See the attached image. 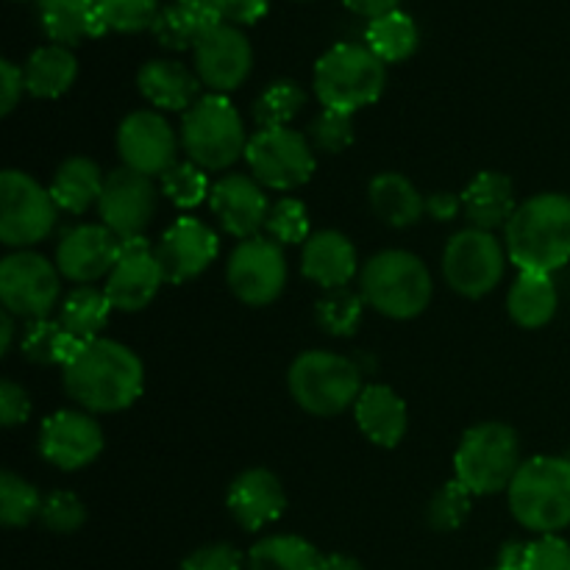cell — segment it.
Instances as JSON below:
<instances>
[{"label": "cell", "instance_id": "obj_55", "mask_svg": "<svg viewBox=\"0 0 570 570\" xmlns=\"http://www.w3.org/2000/svg\"><path fill=\"white\" fill-rule=\"evenodd\" d=\"M11 343H14V315L3 309V315H0V354H9Z\"/></svg>", "mask_w": 570, "mask_h": 570}, {"label": "cell", "instance_id": "obj_42", "mask_svg": "<svg viewBox=\"0 0 570 570\" xmlns=\"http://www.w3.org/2000/svg\"><path fill=\"white\" fill-rule=\"evenodd\" d=\"M471 499L473 495L468 493L456 479L445 482L443 488L432 495V501H429V527H432L434 532H456V529L471 518Z\"/></svg>", "mask_w": 570, "mask_h": 570}, {"label": "cell", "instance_id": "obj_43", "mask_svg": "<svg viewBox=\"0 0 570 570\" xmlns=\"http://www.w3.org/2000/svg\"><path fill=\"white\" fill-rule=\"evenodd\" d=\"M267 237L278 245H304L312 237L309 212L298 198H278L267 215Z\"/></svg>", "mask_w": 570, "mask_h": 570}, {"label": "cell", "instance_id": "obj_26", "mask_svg": "<svg viewBox=\"0 0 570 570\" xmlns=\"http://www.w3.org/2000/svg\"><path fill=\"white\" fill-rule=\"evenodd\" d=\"M515 209V187H512V178L504 176V173H479L462 193V212H465L473 228H484V232L507 228Z\"/></svg>", "mask_w": 570, "mask_h": 570}, {"label": "cell", "instance_id": "obj_46", "mask_svg": "<svg viewBox=\"0 0 570 570\" xmlns=\"http://www.w3.org/2000/svg\"><path fill=\"white\" fill-rule=\"evenodd\" d=\"M245 557L243 551L234 549L232 543H209L200 549L189 551L181 560L178 570H243Z\"/></svg>", "mask_w": 570, "mask_h": 570}, {"label": "cell", "instance_id": "obj_19", "mask_svg": "<svg viewBox=\"0 0 570 570\" xmlns=\"http://www.w3.org/2000/svg\"><path fill=\"white\" fill-rule=\"evenodd\" d=\"M122 250V239L104 223H81L70 232L61 234L56 245V267L61 278H70L76 284H92L98 278L109 276L117 265V256Z\"/></svg>", "mask_w": 570, "mask_h": 570}, {"label": "cell", "instance_id": "obj_10", "mask_svg": "<svg viewBox=\"0 0 570 570\" xmlns=\"http://www.w3.org/2000/svg\"><path fill=\"white\" fill-rule=\"evenodd\" d=\"M507 245L484 228H465L443 250V278L462 298H484L501 284L507 271Z\"/></svg>", "mask_w": 570, "mask_h": 570}, {"label": "cell", "instance_id": "obj_49", "mask_svg": "<svg viewBox=\"0 0 570 570\" xmlns=\"http://www.w3.org/2000/svg\"><path fill=\"white\" fill-rule=\"evenodd\" d=\"M209 3L220 22H228V26H250L271 9V0H209Z\"/></svg>", "mask_w": 570, "mask_h": 570}, {"label": "cell", "instance_id": "obj_27", "mask_svg": "<svg viewBox=\"0 0 570 570\" xmlns=\"http://www.w3.org/2000/svg\"><path fill=\"white\" fill-rule=\"evenodd\" d=\"M215 26H220V17L212 9L209 0H173L159 11L150 31L159 39L161 48L195 50V45Z\"/></svg>", "mask_w": 570, "mask_h": 570}, {"label": "cell", "instance_id": "obj_9", "mask_svg": "<svg viewBox=\"0 0 570 570\" xmlns=\"http://www.w3.org/2000/svg\"><path fill=\"white\" fill-rule=\"evenodd\" d=\"M59 206L50 189L22 170L0 176V243L6 248L28 250L42 243L56 226Z\"/></svg>", "mask_w": 570, "mask_h": 570}, {"label": "cell", "instance_id": "obj_34", "mask_svg": "<svg viewBox=\"0 0 570 570\" xmlns=\"http://www.w3.org/2000/svg\"><path fill=\"white\" fill-rule=\"evenodd\" d=\"M417 42H421V33H417L415 20L406 11L395 9L367 22L365 45L384 65L406 61L417 50Z\"/></svg>", "mask_w": 570, "mask_h": 570}, {"label": "cell", "instance_id": "obj_4", "mask_svg": "<svg viewBox=\"0 0 570 570\" xmlns=\"http://www.w3.org/2000/svg\"><path fill=\"white\" fill-rule=\"evenodd\" d=\"M510 512L523 529L557 534L570 527V460L540 454L523 460L512 479Z\"/></svg>", "mask_w": 570, "mask_h": 570}, {"label": "cell", "instance_id": "obj_23", "mask_svg": "<svg viewBox=\"0 0 570 570\" xmlns=\"http://www.w3.org/2000/svg\"><path fill=\"white\" fill-rule=\"evenodd\" d=\"M354 417L360 432L379 449H395L410 429L404 399L387 384H367L356 399Z\"/></svg>", "mask_w": 570, "mask_h": 570}, {"label": "cell", "instance_id": "obj_35", "mask_svg": "<svg viewBox=\"0 0 570 570\" xmlns=\"http://www.w3.org/2000/svg\"><path fill=\"white\" fill-rule=\"evenodd\" d=\"M323 557L298 534H271L248 551V570H321Z\"/></svg>", "mask_w": 570, "mask_h": 570}, {"label": "cell", "instance_id": "obj_25", "mask_svg": "<svg viewBox=\"0 0 570 570\" xmlns=\"http://www.w3.org/2000/svg\"><path fill=\"white\" fill-rule=\"evenodd\" d=\"M137 87L154 109L187 111L200 98V78L181 61L150 59L139 67Z\"/></svg>", "mask_w": 570, "mask_h": 570}, {"label": "cell", "instance_id": "obj_7", "mask_svg": "<svg viewBox=\"0 0 570 570\" xmlns=\"http://www.w3.org/2000/svg\"><path fill=\"white\" fill-rule=\"evenodd\" d=\"M250 137L237 106L226 95H200L181 117V145L189 161L204 170H226L243 159Z\"/></svg>", "mask_w": 570, "mask_h": 570}, {"label": "cell", "instance_id": "obj_37", "mask_svg": "<svg viewBox=\"0 0 570 570\" xmlns=\"http://www.w3.org/2000/svg\"><path fill=\"white\" fill-rule=\"evenodd\" d=\"M365 298L351 287L323 289L315 304V323L332 337H351L365 315Z\"/></svg>", "mask_w": 570, "mask_h": 570}, {"label": "cell", "instance_id": "obj_36", "mask_svg": "<svg viewBox=\"0 0 570 570\" xmlns=\"http://www.w3.org/2000/svg\"><path fill=\"white\" fill-rule=\"evenodd\" d=\"M22 354H26L28 362L33 365H59L65 367L67 362L76 356V351L81 348L76 337L61 326L59 321H31L22 332Z\"/></svg>", "mask_w": 570, "mask_h": 570}, {"label": "cell", "instance_id": "obj_30", "mask_svg": "<svg viewBox=\"0 0 570 570\" xmlns=\"http://www.w3.org/2000/svg\"><path fill=\"white\" fill-rule=\"evenodd\" d=\"M39 20L53 45H72L106 33L95 0H39Z\"/></svg>", "mask_w": 570, "mask_h": 570}, {"label": "cell", "instance_id": "obj_5", "mask_svg": "<svg viewBox=\"0 0 570 570\" xmlns=\"http://www.w3.org/2000/svg\"><path fill=\"white\" fill-rule=\"evenodd\" d=\"M312 83L323 109L356 115L382 98L387 87V65L367 45L340 42L317 59Z\"/></svg>", "mask_w": 570, "mask_h": 570}, {"label": "cell", "instance_id": "obj_56", "mask_svg": "<svg viewBox=\"0 0 570 570\" xmlns=\"http://www.w3.org/2000/svg\"><path fill=\"white\" fill-rule=\"evenodd\" d=\"M493 570H501V568H493Z\"/></svg>", "mask_w": 570, "mask_h": 570}, {"label": "cell", "instance_id": "obj_17", "mask_svg": "<svg viewBox=\"0 0 570 570\" xmlns=\"http://www.w3.org/2000/svg\"><path fill=\"white\" fill-rule=\"evenodd\" d=\"M104 451V429L89 412L61 410L39 429V454L59 471H81Z\"/></svg>", "mask_w": 570, "mask_h": 570}, {"label": "cell", "instance_id": "obj_20", "mask_svg": "<svg viewBox=\"0 0 570 570\" xmlns=\"http://www.w3.org/2000/svg\"><path fill=\"white\" fill-rule=\"evenodd\" d=\"M220 254V239L198 217H178L156 243V259L167 284H184L209 271Z\"/></svg>", "mask_w": 570, "mask_h": 570}, {"label": "cell", "instance_id": "obj_50", "mask_svg": "<svg viewBox=\"0 0 570 570\" xmlns=\"http://www.w3.org/2000/svg\"><path fill=\"white\" fill-rule=\"evenodd\" d=\"M22 92H28L26 72H22V67H17L14 61L3 59L0 61V115H11L14 106L20 104Z\"/></svg>", "mask_w": 570, "mask_h": 570}, {"label": "cell", "instance_id": "obj_28", "mask_svg": "<svg viewBox=\"0 0 570 570\" xmlns=\"http://www.w3.org/2000/svg\"><path fill=\"white\" fill-rule=\"evenodd\" d=\"M373 215L393 228H412L426 215V200L401 173H379L367 187Z\"/></svg>", "mask_w": 570, "mask_h": 570}, {"label": "cell", "instance_id": "obj_40", "mask_svg": "<svg viewBox=\"0 0 570 570\" xmlns=\"http://www.w3.org/2000/svg\"><path fill=\"white\" fill-rule=\"evenodd\" d=\"M209 193L212 184L206 178V170L195 161H176L161 176V195L170 198V204L178 206V209H195L204 200H209Z\"/></svg>", "mask_w": 570, "mask_h": 570}, {"label": "cell", "instance_id": "obj_29", "mask_svg": "<svg viewBox=\"0 0 570 570\" xmlns=\"http://www.w3.org/2000/svg\"><path fill=\"white\" fill-rule=\"evenodd\" d=\"M560 293L549 273L521 271L507 293V312L521 328H543L554 321Z\"/></svg>", "mask_w": 570, "mask_h": 570}, {"label": "cell", "instance_id": "obj_2", "mask_svg": "<svg viewBox=\"0 0 570 570\" xmlns=\"http://www.w3.org/2000/svg\"><path fill=\"white\" fill-rule=\"evenodd\" d=\"M507 256L518 271L557 273L570 262V198L540 193L518 204L504 228Z\"/></svg>", "mask_w": 570, "mask_h": 570}, {"label": "cell", "instance_id": "obj_3", "mask_svg": "<svg viewBox=\"0 0 570 570\" xmlns=\"http://www.w3.org/2000/svg\"><path fill=\"white\" fill-rule=\"evenodd\" d=\"M360 293L371 309L390 321H412L432 301L434 282L421 256L410 250H379L362 265Z\"/></svg>", "mask_w": 570, "mask_h": 570}, {"label": "cell", "instance_id": "obj_47", "mask_svg": "<svg viewBox=\"0 0 570 570\" xmlns=\"http://www.w3.org/2000/svg\"><path fill=\"white\" fill-rule=\"evenodd\" d=\"M523 570H570V543L560 534H540L529 543Z\"/></svg>", "mask_w": 570, "mask_h": 570}, {"label": "cell", "instance_id": "obj_6", "mask_svg": "<svg viewBox=\"0 0 570 570\" xmlns=\"http://www.w3.org/2000/svg\"><path fill=\"white\" fill-rule=\"evenodd\" d=\"M521 465L515 429L501 421H484L462 434L454 454V479L471 495H495L510 490Z\"/></svg>", "mask_w": 570, "mask_h": 570}, {"label": "cell", "instance_id": "obj_1", "mask_svg": "<svg viewBox=\"0 0 570 570\" xmlns=\"http://www.w3.org/2000/svg\"><path fill=\"white\" fill-rule=\"evenodd\" d=\"M61 384L81 410L109 415L137 404L145 390V365L128 345L98 337L81 343L61 367Z\"/></svg>", "mask_w": 570, "mask_h": 570}, {"label": "cell", "instance_id": "obj_38", "mask_svg": "<svg viewBox=\"0 0 570 570\" xmlns=\"http://www.w3.org/2000/svg\"><path fill=\"white\" fill-rule=\"evenodd\" d=\"M42 493L28 479L17 473H0V521L9 529H22L31 521H39L42 512Z\"/></svg>", "mask_w": 570, "mask_h": 570}, {"label": "cell", "instance_id": "obj_33", "mask_svg": "<svg viewBox=\"0 0 570 570\" xmlns=\"http://www.w3.org/2000/svg\"><path fill=\"white\" fill-rule=\"evenodd\" d=\"M111 309L115 306L104 289L78 287L67 293V298L59 304V323L78 343H89V340L100 337V332L109 323Z\"/></svg>", "mask_w": 570, "mask_h": 570}, {"label": "cell", "instance_id": "obj_52", "mask_svg": "<svg viewBox=\"0 0 570 570\" xmlns=\"http://www.w3.org/2000/svg\"><path fill=\"white\" fill-rule=\"evenodd\" d=\"M527 551H529V543H523V540H507V543L501 546L499 566H495V568L523 570V568H527Z\"/></svg>", "mask_w": 570, "mask_h": 570}, {"label": "cell", "instance_id": "obj_18", "mask_svg": "<svg viewBox=\"0 0 570 570\" xmlns=\"http://www.w3.org/2000/svg\"><path fill=\"white\" fill-rule=\"evenodd\" d=\"M161 284H165V273L156 259V248L148 239L139 237L122 243L117 265L106 276L104 293L109 295L115 309L142 312L159 295Z\"/></svg>", "mask_w": 570, "mask_h": 570}, {"label": "cell", "instance_id": "obj_14", "mask_svg": "<svg viewBox=\"0 0 570 570\" xmlns=\"http://www.w3.org/2000/svg\"><path fill=\"white\" fill-rule=\"evenodd\" d=\"M156 206H159V189H156L154 178L131 170V167H117V170L106 173L98 212L104 226L115 232L122 243L145 237V228L154 220Z\"/></svg>", "mask_w": 570, "mask_h": 570}, {"label": "cell", "instance_id": "obj_32", "mask_svg": "<svg viewBox=\"0 0 570 570\" xmlns=\"http://www.w3.org/2000/svg\"><path fill=\"white\" fill-rule=\"evenodd\" d=\"M26 89L33 98L53 100L70 92L78 76V61L70 48L65 45H42L28 56L26 67Z\"/></svg>", "mask_w": 570, "mask_h": 570}, {"label": "cell", "instance_id": "obj_48", "mask_svg": "<svg viewBox=\"0 0 570 570\" xmlns=\"http://www.w3.org/2000/svg\"><path fill=\"white\" fill-rule=\"evenodd\" d=\"M31 417V395L22 384L3 379L0 382V423L6 429L22 426Z\"/></svg>", "mask_w": 570, "mask_h": 570}, {"label": "cell", "instance_id": "obj_41", "mask_svg": "<svg viewBox=\"0 0 570 570\" xmlns=\"http://www.w3.org/2000/svg\"><path fill=\"white\" fill-rule=\"evenodd\" d=\"M106 31L137 33L154 28L161 6L159 0H95Z\"/></svg>", "mask_w": 570, "mask_h": 570}, {"label": "cell", "instance_id": "obj_24", "mask_svg": "<svg viewBox=\"0 0 570 570\" xmlns=\"http://www.w3.org/2000/svg\"><path fill=\"white\" fill-rule=\"evenodd\" d=\"M301 273L323 289L348 287L351 278L356 276L354 243L334 228L312 232L301 250Z\"/></svg>", "mask_w": 570, "mask_h": 570}, {"label": "cell", "instance_id": "obj_11", "mask_svg": "<svg viewBox=\"0 0 570 570\" xmlns=\"http://www.w3.org/2000/svg\"><path fill=\"white\" fill-rule=\"evenodd\" d=\"M248 170L262 187L287 189L304 187L315 176V148L309 137L293 128H259L245 150Z\"/></svg>", "mask_w": 570, "mask_h": 570}, {"label": "cell", "instance_id": "obj_51", "mask_svg": "<svg viewBox=\"0 0 570 570\" xmlns=\"http://www.w3.org/2000/svg\"><path fill=\"white\" fill-rule=\"evenodd\" d=\"M462 212V195L432 193L426 198V215L438 223H451Z\"/></svg>", "mask_w": 570, "mask_h": 570}, {"label": "cell", "instance_id": "obj_53", "mask_svg": "<svg viewBox=\"0 0 570 570\" xmlns=\"http://www.w3.org/2000/svg\"><path fill=\"white\" fill-rule=\"evenodd\" d=\"M351 11L367 17V20H376V17L390 14V11L399 9L401 0H343Z\"/></svg>", "mask_w": 570, "mask_h": 570}, {"label": "cell", "instance_id": "obj_39", "mask_svg": "<svg viewBox=\"0 0 570 570\" xmlns=\"http://www.w3.org/2000/svg\"><path fill=\"white\" fill-rule=\"evenodd\" d=\"M306 106V92L295 81H273L254 104V120L259 128H287L289 120Z\"/></svg>", "mask_w": 570, "mask_h": 570}, {"label": "cell", "instance_id": "obj_44", "mask_svg": "<svg viewBox=\"0 0 570 570\" xmlns=\"http://www.w3.org/2000/svg\"><path fill=\"white\" fill-rule=\"evenodd\" d=\"M309 142L315 150H323V154H343L354 145V115L348 111H334V109H323L321 115L312 120L309 126Z\"/></svg>", "mask_w": 570, "mask_h": 570}, {"label": "cell", "instance_id": "obj_54", "mask_svg": "<svg viewBox=\"0 0 570 570\" xmlns=\"http://www.w3.org/2000/svg\"><path fill=\"white\" fill-rule=\"evenodd\" d=\"M321 570H365V568H362L360 560H354V557L348 554H328L323 557Z\"/></svg>", "mask_w": 570, "mask_h": 570}, {"label": "cell", "instance_id": "obj_12", "mask_svg": "<svg viewBox=\"0 0 570 570\" xmlns=\"http://www.w3.org/2000/svg\"><path fill=\"white\" fill-rule=\"evenodd\" d=\"M61 273L37 250H14L0 262L3 309L22 321H45L59 304Z\"/></svg>", "mask_w": 570, "mask_h": 570}, {"label": "cell", "instance_id": "obj_13", "mask_svg": "<svg viewBox=\"0 0 570 570\" xmlns=\"http://www.w3.org/2000/svg\"><path fill=\"white\" fill-rule=\"evenodd\" d=\"M226 282L232 293L248 306H267L287 287V256L284 245L271 237L239 239L228 256Z\"/></svg>", "mask_w": 570, "mask_h": 570}, {"label": "cell", "instance_id": "obj_15", "mask_svg": "<svg viewBox=\"0 0 570 570\" xmlns=\"http://www.w3.org/2000/svg\"><path fill=\"white\" fill-rule=\"evenodd\" d=\"M117 150H120L122 167L161 178L176 165L178 137L159 111L139 109L122 117L117 128Z\"/></svg>", "mask_w": 570, "mask_h": 570}, {"label": "cell", "instance_id": "obj_21", "mask_svg": "<svg viewBox=\"0 0 570 570\" xmlns=\"http://www.w3.org/2000/svg\"><path fill=\"white\" fill-rule=\"evenodd\" d=\"M271 206L273 204H267L265 187L254 176L228 173V176L217 178L212 184L209 209L215 212L220 226L237 239L259 237L267 215H271Z\"/></svg>", "mask_w": 570, "mask_h": 570}, {"label": "cell", "instance_id": "obj_31", "mask_svg": "<svg viewBox=\"0 0 570 570\" xmlns=\"http://www.w3.org/2000/svg\"><path fill=\"white\" fill-rule=\"evenodd\" d=\"M104 181L106 173H100V167L92 159H87V156H70L53 173V181H50L48 189L53 195L59 212L83 215L89 206L100 200Z\"/></svg>", "mask_w": 570, "mask_h": 570}, {"label": "cell", "instance_id": "obj_16", "mask_svg": "<svg viewBox=\"0 0 570 570\" xmlns=\"http://www.w3.org/2000/svg\"><path fill=\"white\" fill-rule=\"evenodd\" d=\"M193 53L200 83H206L217 95L243 87L245 78L254 70V48H250L248 37L239 31V26H228V22L212 28L195 45Z\"/></svg>", "mask_w": 570, "mask_h": 570}, {"label": "cell", "instance_id": "obj_45", "mask_svg": "<svg viewBox=\"0 0 570 570\" xmlns=\"http://www.w3.org/2000/svg\"><path fill=\"white\" fill-rule=\"evenodd\" d=\"M39 523L53 534H76L87 523V507L70 490H53L45 495Z\"/></svg>", "mask_w": 570, "mask_h": 570}, {"label": "cell", "instance_id": "obj_22", "mask_svg": "<svg viewBox=\"0 0 570 570\" xmlns=\"http://www.w3.org/2000/svg\"><path fill=\"white\" fill-rule=\"evenodd\" d=\"M226 507L237 527L245 532H259L271 527L287 510V493L278 476L267 468H248L239 473L226 493Z\"/></svg>", "mask_w": 570, "mask_h": 570}, {"label": "cell", "instance_id": "obj_8", "mask_svg": "<svg viewBox=\"0 0 570 570\" xmlns=\"http://www.w3.org/2000/svg\"><path fill=\"white\" fill-rule=\"evenodd\" d=\"M287 387L295 404L315 417H334L356 404L362 371L354 360L334 351H304L287 371Z\"/></svg>", "mask_w": 570, "mask_h": 570}]
</instances>
